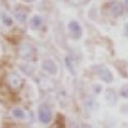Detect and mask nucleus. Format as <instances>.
Segmentation results:
<instances>
[{
	"instance_id": "obj_2",
	"label": "nucleus",
	"mask_w": 128,
	"mask_h": 128,
	"mask_svg": "<svg viewBox=\"0 0 128 128\" xmlns=\"http://www.w3.org/2000/svg\"><path fill=\"white\" fill-rule=\"evenodd\" d=\"M40 67H41V69L44 70L46 74H49L50 77H58L59 73H60L59 64H58L54 59H51V58L44 59V60L41 62Z\"/></svg>"
},
{
	"instance_id": "obj_13",
	"label": "nucleus",
	"mask_w": 128,
	"mask_h": 128,
	"mask_svg": "<svg viewBox=\"0 0 128 128\" xmlns=\"http://www.w3.org/2000/svg\"><path fill=\"white\" fill-rule=\"evenodd\" d=\"M12 115L14 116L16 119H18V120H24V119H27V113H26V110L22 109V108H19V106H17V108H13Z\"/></svg>"
},
{
	"instance_id": "obj_8",
	"label": "nucleus",
	"mask_w": 128,
	"mask_h": 128,
	"mask_svg": "<svg viewBox=\"0 0 128 128\" xmlns=\"http://www.w3.org/2000/svg\"><path fill=\"white\" fill-rule=\"evenodd\" d=\"M44 24V17L38 13H35L30 17V27L32 30H40Z\"/></svg>"
},
{
	"instance_id": "obj_10",
	"label": "nucleus",
	"mask_w": 128,
	"mask_h": 128,
	"mask_svg": "<svg viewBox=\"0 0 128 128\" xmlns=\"http://www.w3.org/2000/svg\"><path fill=\"white\" fill-rule=\"evenodd\" d=\"M32 55H34V49L28 44H22L19 48V56L24 60H31Z\"/></svg>"
},
{
	"instance_id": "obj_17",
	"label": "nucleus",
	"mask_w": 128,
	"mask_h": 128,
	"mask_svg": "<svg viewBox=\"0 0 128 128\" xmlns=\"http://www.w3.org/2000/svg\"><path fill=\"white\" fill-rule=\"evenodd\" d=\"M119 96H122L123 99H128V82H124L120 84L119 87Z\"/></svg>"
},
{
	"instance_id": "obj_7",
	"label": "nucleus",
	"mask_w": 128,
	"mask_h": 128,
	"mask_svg": "<svg viewBox=\"0 0 128 128\" xmlns=\"http://www.w3.org/2000/svg\"><path fill=\"white\" fill-rule=\"evenodd\" d=\"M104 100L108 105L113 106L118 102V94H116L113 88H106L104 91Z\"/></svg>"
},
{
	"instance_id": "obj_25",
	"label": "nucleus",
	"mask_w": 128,
	"mask_h": 128,
	"mask_svg": "<svg viewBox=\"0 0 128 128\" xmlns=\"http://www.w3.org/2000/svg\"><path fill=\"white\" fill-rule=\"evenodd\" d=\"M124 128H128V127H124Z\"/></svg>"
},
{
	"instance_id": "obj_4",
	"label": "nucleus",
	"mask_w": 128,
	"mask_h": 128,
	"mask_svg": "<svg viewBox=\"0 0 128 128\" xmlns=\"http://www.w3.org/2000/svg\"><path fill=\"white\" fill-rule=\"evenodd\" d=\"M38 119L44 124L50 123V120H51V110L46 104L40 105V108H38Z\"/></svg>"
},
{
	"instance_id": "obj_19",
	"label": "nucleus",
	"mask_w": 128,
	"mask_h": 128,
	"mask_svg": "<svg viewBox=\"0 0 128 128\" xmlns=\"http://www.w3.org/2000/svg\"><path fill=\"white\" fill-rule=\"evenodd\" d=\"M122 34H123V36L126 38H128V19L126 20V22L123 23V26H122Z\"/></svg>"
},
{
	"instance_id": "obj_18",
	"label": "nucleus",
	"mask_w": 128,
	"mask_h": 128,
	"mask_svg": "<svg viewBox=\"0 0 128 128\" xmlns=\"http://www.w3.org/2000/svg\"><path fill=\"white\" fill-rule=\"evenodd\" d=\"M14 17L17 18V20L18 22H20V23H24V20H26V13L24 12H16V14H14Z\"/></svg>"
},
{
	"instance_id": "obj_6",
	"label": "nucleus",
	"mask_w": 128,
	"mask_h": 128,
	"mask_svg": "<svg viewBox=\"0 0 128 128\" xmlns=\"http://www.w3.org/2000/svg\"><path fill=\"white\" fill-rule=\"evenodd\" d=\"M123 12H124V6H123V4H122L120 2H116V0H114V2L110 3V5H109V13H110L113 17L118 18V17H120V16L123 14Z\"/></svg>"
},
{
	"instance_id": "obj_14",
	"label": "nucleus",
	"mask_w": 128,
	"mask_h": 128,
	"mask_svg": "<svg viewBox=\"0 0 128 128\" xmlns=\"http://www.w3.org/2000/svg\"><path fill=\"white\" fill-rule=\"evenodd\" d=\"M91 91H92V94H95V95H101V94H104V91H105L104 83L100 82V81L92 82V83H91Z\"/></svg>"
},
{
	"instance_id": "obj_26",
	"label": "nucleus",
	"mask_w": 128,
	"mask_h": 128,
	"mask_svg": "<svg viewBox=\"0 0 128 128\" xmlns=\"http://www.w3.org/2000/svg\"><path fill=\"white\" fill-rule=\"evenodd\" d=\"M12 2H14V0H12Z\"/></svg>"
},
{
	"instance_id": "obj_5",
	"label": "nucleus",
	"mask_w": 128,
	"mask_h": 128,
	"mask_svg": "<svg viewBox=\"0 0 128 128\" xmlns=\"http://www.w3.org/2000/svg\"><path fill=\"white\" fill-rule=\"evenodd\" d=\"M8 83L10 84V87H13V88H18L22 86V83H23V78L20 74H18L17 72H10L8 74Z\"/></svg>"
},
{
	"instance_id": "obj_3",
	"label": "nucleus",
	"mask_w": 128,
	"mask_h": 128,
	"mask_svg": "<svg viewBox=\"0 0 128 128\" xmlns=\"http://www.w3.org/2000/svg\"><path fill=\"white\" fill-rule=\"evenodd\" d=\"M96 74H98L100 82H102V83H112L114 81V73H113V70L109 67H106V66H100L98 68Z\"/></svg>"
},
{
	"instance_id": "obj_22",
	"label": "nucleus",
	"mask_w": 128,
	"mask_h": 128,
	"mask_svg": "<svg viewBox=\"0 0 128 128\" xmlns=\"http://www.w3.org/2000/svg\"><path fill=\"white\" fill-rule=\"evenodd\" d=\"M23 3H26V4H34V3H36L37 0H22Z\"/></svg>"
},
{
	"instance_id": "obj_12",
	"label": "nucleus",
	"mask_w": 128,
	"mask_h": 128,
	"mask_svg": "<svg viewBox=\"0 0 128 128\" xmlns=\"http://www.w3.org/2000/svg\"><path fill=\"white\" fill-rule=\"evenodd\" d=\"M84 106L90 110V112H95L99 109V102L96 99L91 98V96H87L86 99H84Z\"/></svg>"
},
{
	"instance_id": "obj_11",
	"label": "nucleus",
	"mask_w": 128,
	"mask_h": 128,
	"mask_svg": "<svg viewBox=\"0 0 128 128\" xmlns=\"http://www.w3.org/2000/svg\"><path fill=\"white\" fill-rule=\"evenodd\" d=\"M86 16L90 20H98V18H99V8L96 6V4H92L87 8Z\"/></svg>"
},
{
	"instance_id": "obj_20",
	"label": "nucleus",
	"mask_w": 128,
	"mask_h": 128,
	"mask_svg": "<svg viewBox=\"0 0 128 128\" xmlns=\"http://www.w3.org/2000/svg\"><path fill=\"white\" fill-rule=\"evenodd\" d=\"M120 113L124 114V115L128 114V102H123V104L120 105Z\"/></svg>"
},
{
	"instance_id": "obj_15",
	"label": "nucleus",
	"mask_w": 128,
	"mask_h": 128,
	"mask_svg": "<svg viewBox=\"0 0 128 128\" xmlns=\"http://www.w3.org/2000/svg\"><path fill=\"white\" fill-rule=\"evenodd\" d=\"M0 20H2V23L5 27H10V26H13V23H14L13 17H10L6 12H0Z\"/></svg>"
},
{
	"instance_id": "obj_21",
	"label": "nucleus",
	"mask_w": 128,
	"mask_h": 128,
	"mask_svg": "<svg viewBox=\"0 0 128 128\" xmlns=\"http://www.w3.org/2000/svg\"><path fill=\"white\" fill-rule=\"evenodd\" d=\"M82 2H83V0H70V3L74 4V5H78V4H81Z\"/></svg>"
},
{
	"instance_id": "obj_23",
	"label": "nucleus",
	"mask_w": 128,
	"mask_h": 128,
	"mask_svg": "<svg viewBox=\"0 0 128 128\" xmlns=\"http://www.w3.org/2000/svg\"><path fill=\"white\" fill-rule=\"evenodd\" d=\"M81 128H94L91 124H88V123H83L82 126H81Z\"/></svg>"
},
{
	"instance_id": "obj_16",
	"label": "nucleus",
	"mask_w": 128,
	"mask_h": 128,
	"mask_svg": "<svg viewBox=\"0 0 128 128\" xmlns=\"http://www.w3.org/2000/svg\"><path fill=\"white\" fill-rule=\"evenodd\" d=\"M40 86L42 90L45 91H50L51 88H54V83L51 82V80H48V78H41L40 81Z\"/></svg>"
},
{
	"instance_id": "obj_1",
	"label": "nucleus",
	"mask_w": 128,
	"mask_h": 128,
	"mask_svg": "<svg viewBox=\"0 0 128 128\" xmlns=\"http://www.w3.org/2000/svg\"><path fill=\"white\" fill-rule=\"evenodd\" d=\"M67 32L69 37L73 41H81L84 36V30L83 26L78 22L77 19H69L67 23Z\"/></svg>"
},
{
	"instance_id": "obj_9",
	"label": "nucleus",
	"mask_w": 128,
	"mask_h": 128,
	"mask_svg": "<svg viewBox=\"0 0 128 128\" xmlns=\"http://www.w3.org/2000/svg\"><path fill=\"white\" fill-rule=\"evenodd\" d=\"M64 64H66V68L69 72V74H72V76H77L78 74L76 62H74V59L70 55H66V58H64Z\"/></svg>"
},
{
	"instance_id": "obj_24",
	"label": "nucleus",
	"mask_w": 128,
	"mask_h": 128,
	"mask_svg": "<svg viewBox=\"0 0 128 128\" xmlns=\"http://www.w3.org/2000/svg\"><path fill=\"white\" fill-rule=\"evenodd\" d=\"M124 5H126V6H128V0H124Z\"/></svg>"
}]
</instances>
